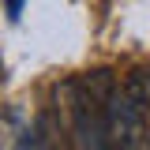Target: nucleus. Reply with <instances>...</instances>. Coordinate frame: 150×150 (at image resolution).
<instances>
[{"label":"nucleus","instance_id":"3","mask_svg":"<svg viewBox=\"0 0 150 150\" xmlns=\"http://www.w3.org/2000/svg\"><path fill=\"white\" fill-rule=\"evenodd\" d=\"M15 150H41V135H34V131H26L23 139L15 143Z\"/></svg>","mask_w":150,"mask_h":150},{"label":"nucleus","instance_id":"2","mask_svg":"<svg viewBox=\"0 0 150 150\" xmlns=\"http://www.w3.org/2000/svg\"><path fill=\"white\" fill-rule=\"evenodd\" d=\"M146 105H150L146 71H135L120 86H112L109 105H105L112 150H146Z\"/></svg>","mask_w":150,"mask_h":150},{"label":"nucleus","instance_id":"4","mask_svg":"<svg viewBox=\"0 0 150 150\" xmlns=\"http://www.w3.org/2000/svg\"><path fill=\"white\" fill-rule=\"evenodd\" d=\"M19 8H23V0H8V11L11 15H19Z\"/></svg>","mask_w":150,"mask_h":150},{"label":"nucleus","instance_id":"5","mask_svg":"<svg viewBox=\"0 0 150 150\" xmlns=\"http://www.w3.org/2000/svg\"><path fill=\"white\" fill-rule=\"evenodd\" d=\"M146 150H150V139H146Z\"/></svg>","mask_w":150,"mask_h":150},{"label":"nucleus","instance_id":"1","mask_svg":"<svg viewBox=\"0 0 150 150\" xmlns=\"http://www.w3.org/2000/svg\"><path fill=\"white\" fill-rule=\"evenodd\" d=\"M112 86L116 83L109 79V71H94L68 86V94H71V131H75L79 150H112L109 112H105Z\"/></svg>","mask_w":150,"mask_h":150}]
</instances>
